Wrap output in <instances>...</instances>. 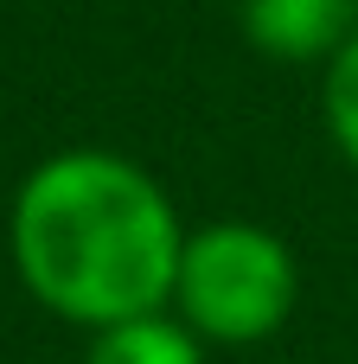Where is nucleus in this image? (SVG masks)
Listing matches in <instances>:
<instances>
[{
	"mask_svg": "<svg viewBox=\"0 0 358 364\" xmlns=\"http://www.w3.org/2000/svg\"><path fill=\"white\" fill-rule=\"evenodd\" d=\"M19 288L64 326L102 333L173 301L186 224L167 186L115 147L38 160L6 211Z\"/></svg>",
	"mask_w": 358,
	"mask_h": 364,
	"instance_id": "obj_1",
	"label": "nucleus"
},
{
	"mask_svg": "<svg viewBox=\"0 0 358 364\" xmlns=\"http://www.w3.org/2000/svg\"><path fill=\"white\" fill-rule=\"evenodd\" d=\"M205 346H263L301 307V262L288 237L250 218H218L186 230L173 301H167Z\"/></svg>",
	"mask_w": 358,
	"mask_h": 364,
	"instance_id": "obj_2",
	"label": "nucleus"
},
{
	"mask_svg": "<svg viewBox=\"0 0 358 364\" xmlns=\"http://www.w3.org/2000/svg\"><path fill=\"white\" fill-rule=\"evenodd\" d=\"M237 26L275 64H327L358 32V0H243Z\"/></svg>",
	"mask_w": 358,
	"mask_h": 364,
	"instance_id": "obj_3",
	"label": "nucleus"
},
{
	"mask_svg": "<svg viewBox=\"0 0 358 364\" xmlns=\"http://www.w3.org/2000/svg\"><path fill=\"white\" fill-rule=\"evenodd\" d=\"M320 122H327L339 160L358 166V32L320 64Z\"/></svg>",
	"mask_w": 358,
	"mask_h": 364,
	"instance_id": "obj_5",
	"label": "nucleus"
},
{
	"mask_svg": "<svg viewBox=\"0 0 358 364\" xmlns=\"http://www.w3.org/2000/svg\"><path fill=\"white\" fill-rule=\"evenodd\" d=\"M83 364H205V339L173 307H160V314H141V320L90 333Z\"/></svg>",
	"mask_w": 358,
	"mask_h": 364,
	"instance_id": "obj_4",
	"label": "nucleus"
}]
</instances>
